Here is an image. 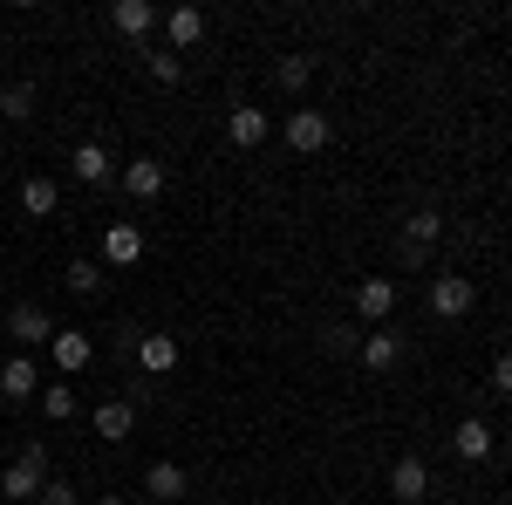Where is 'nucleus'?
I'll return each mask as SVG.
<instances>
[{
  "mask_svg": "<svg viewBox=\"0 0 512 505\" xmlns=\"http://www.w3.org/2000/svg\"><path fill=\"white\" fill-rule=\"evenodd\" d=\"M7 335H14L21 349H41V342H55V321H48V308H35V301H21V308L7 314Z\"/></svg>",
  "mask_w": 512,
  "mask_h": 505,
  "instance_id": "7ed1b4c3",
  "label": "nucleus"
},
{
  "mask_svg": "<svg viewBox=\"0 0 512 505\" xmlns=\"http://www.w3.org/2000/svg\"><path fill=\"white\" fill-rule=\"evenodd\" d=\"M362 362L369 369H396L403 362V342H396L390 328H376V335H362Z\"/></svg>",
  "mask_w": 512,
  "mask_h": 505,
  "instance_id": "4468645a",
  "label": "nucleus"
},
{
  "mask_svg": "<svg viewBox=\"0 0 512 505\" xmlns=\"http://www.w3.org/2000/svg\"><path fill=\"white\" fill-rule=\"evenodd\" d=\"M41 410H48L55 424H69V417H76V389H69V383H48V389H41Z\"/></svg>",
  "mask_w": 512,
  "mask_h": 505,
  "instance_id": "4be33fe9",
  "label": "nucleus"
},
{
  "mask_svg": "<svg viewBox=\"0 0 512 505\" xmlns=\"http://www.w3.org/2000/svg\"><path fill=\"white\" fill-rule=\"evenodd\" d=\"M41 485H48V458H41V444H35L21 465L0 478V499H41Z\"/></svg>",
  "mask_w": 512,
  "mask_h": 505,
  "instance_id": "f03ea898",
  "label": "nucleus"
},
{
  "mask_svg": "<svg viewBox=\"0 0 512 505\" xmlns=\"http://www.w3.org/2000/svg\"><path fill=\"white\" fill-rule=\"evenodd\" d=\"M451 444H458V458H472V465H478V458H492V430L478 424V417H465V424L451 430Z\"/></svg>",
  "mask_w": 512,
  "mask_h": 505,
  "instance_id": "2eb2a0df",
  "label": "nucleus"
},
{
  "mask_svg": "<svg viewBox=\"0 0 512 505\" xmlns=\"http://www.w3.org/2000/svg\"><path fill=\"white\" fill-rule=\"evenodd\" d=\"M0 505H7V499H0Z\"/></svg>",
  "mask_w": 512,
  "mask_h": 505,
  "instance_id": "7c9ffc66",
  "label": "nucleus"
},
{
  "mask_svg": "<svg viewBox=\"0 0 512 505\" xmlns=\"http://www.w3.org/2000/svg\"><path fill=\"white\" fill-rule=\"evenodd\" d=\"M35 362H28V355H14V362H7V369H0V396H14V403H21V396H35Z\"/></svg>",
  "mask_w": 512,
  "mask_h": 505,
  "instance_id": "dca6fc26",
  "label": "nucleus"
},
{
  "mask_svg": "<svg viewBox=\"0 0 512 505\" xmlns=\"http://www.w3.org/2000/svg\"><path fill=\"white\" fill-rule=\"evenodd\" d=\"M492 389H499V396H512V349L492 362Z\"/></svg>",
  "mask_w": 512,
  "mask_h": 505,
  "instance_id": "c85d7f7f",
  "label": "nucleus"
},
{
  "mask_svg": "<svg viewBox=\"0 0 512 505\" xmlns=\"http://www.w3.org/2000/svg\"><path fill=\"white\" fill-rule=\"evenodd\" d=\"M478 287L465 280V273H431V314L437 321H458V314H472Z\"/></svg>",
  "mask_w": 512,
  "mask_h": 505,
  "instance_id": "f257e3e1",
  "label": "nucleus"
},
{
  "mask_svg": "<svg viewBox=\"0 0 512 505\" xmlns=\"http://www.w3.org/2000/svg\"><path fill=\"white\" fill-rule=\"evenodd\" d=\"M110 21H117L123 35H144V28L158 21V7H151V0H117V7H110Z\"/></svg>",
  "mask_w": 512,
  "mask_h": 505,
  "instance_id": "6ab92c4d",
  "label": "nucleus"
},
{
  "mask_svg": "<svg viewBox=\"0 0 512 505\" xmlns=\"http://www.w3.org/2000/svg\"><path fill=\"white\" fill-rule=\"evenodd\" d=\"M390 308H396V280H383V273H369V280L355 287V314H362V321H383Z\"/></svg>",
  "mask_w": 512,
  "mask_h": 505,
  "instance_id": "0eeeda50",
  "label": "nucleus"
},
{
  "mask_svg": "<svg viewBox=\"0 0 512 505\" xmlns=\"http://www.w3.org/2000/svg\"><path fill=\"white\" fill-rule=\"evenodd\" d=\"M164 35H171V48H198L205 41V14L198 7H171L164 14Z\"/></svg>",
  "mask_w": 512,
  "mask_h": 505,
  "instance_id": "9d476101",
  "label": "nucleus"
},
{
  "mask_svg": "<svg viewBox=\"0 0 512 505\" xmlns=\"http://www.w3.org/2000/svg\"><path fill=\"white\" fill-rule=\"evenodd\" d=\"M321 342H328V349H335V355L362 349V335H355V328H321Z\"/></svg>",
  "mask_w": 512,
  "mask_h": 505,
  "instance_id": "a878e982",
  "label": "nucleus"
},
{
  "mask_svg": "<svg viewBox=\"0 0 512 505\" xmlns=\"http://www.w3.org/2000/svg\"><path fill=\"white\" fill-rule=\"evenodd\" d=\"M89 335H82V328H55V369H62V376H76V369H89Z\"/></svg>",
  "mask_w": 512,
  "mask_h": 505,
  "instance_id": "1a4fd4ad",
  "label": "nucleus"
},
{
  "mask_svg": "<svg viewBox=\"0 0 512 505\" xmlns=\"http://www.w3.org/2000/svg\"><path fill=\"white\" fill-rule=\"evenodd\" d=\"M151 76H158V82H178L185 69H178V55H164V48H151Z\"/></svg>",
  "mask_w": 512,
  "mask_h": 505,
  "instance_id": "cd10ccee",
  "label": "nucleus"
},
{
  "mask_svg": "<svg viewBox=\"0 0 512 505\" xmlns=\"http://www.w3.org/2000/svg\"><path fill=\"white\" fill-rule=\"evenodd\" d=\"M239 151H253V144H267V110H253V103H233V117H226Z\"/></svg>",
  "mask_w": 512,
  "mask_h": 505,
  "instance_id": "6e6552de",
  "label": "nucleus"
},
{
  "mask_svg": "<svg viewBox=\"0 0 512 505\" xmlns=\"http://www.w3.org/2000/svg\"><path fill=\"white\" fill-rule=\"evenodd\" d=\"M137 362H144V376H171L178 369V342L171 335H144L137 342Z\"/></svg>",
  "mask_w": 512,
  "mask_h": 505,
  "instance_id": "9b49d317",
  "label": "nucleus"
},
{
  "mask_svg": "<svg viewBox=\"0 0 512 505\" xmlns=\"http://www.w3.org/2000/svg\"><path fill=\"white\" fill-rule=\"evenodd\" d=\"M390 492H396L403 505L431 499V471H424V458H396V465H390Z\"/></svg>",
  "mask_w": 512,
  "mask_h": 505,
  "instance_id": "39448f33",
  "label": "nucleus"
},
{
  "mask_svg": "<svg viewBox=\"0 0 512 505\" xmlns=\"http://www.w3.org/2000/svg\"><path fill=\"white\" fill-rule=\"evenodd\" d=\"M0 117H35V82H7V89H0Z\"/></svg>",
  "mask_w": 512,
  "mask_h": 505,
  "instance_id": "412c9836",
  "label": "nucleus"
},
{
  "mask_svg": "<svg viewBox=\"0 0 512 505\" xmlns=\"http://www.w3.org/2000/svg\"><path fill=\"white\" fill-rule=\"evenodd\" d=\"M308 76H315L308 55H280V89H308Z\"/></svg>",
  "mask_w": 512,
  "mask_h": 505,
  "instance_id": "b1692460",
  "label": "nucleus"
},
{
  "mask_svg": "<svg viewBox=\"0 0 512 505\" xmlns=\"http://www.w3.org/2000/svg\"><path fill=\"white\" fill-rule=\"evenodd\" d=\"M69 287H76V294H96V287H103V267H96V260H76V267H69Z\"/></svg>",
  "mask_w": 512,
  "mask_h": 505,
  "instance_id": "393cba45",
  "label": "nucleus"
},
{
  "mask_svg": "<svg viewBox=\"0 0 512 505\" xmlns=\"http://www.w3.org/2000/svg\"><path fill=\"white\" fill-rule=\"evenodd\" d=\"M35 505H76V485H62V478H48Z\"/></svg>",
  "mask_w": 512,
  "mask_h": 505,
  "instance_id": "bb28decb",
  "label": "nucleus"
},
{
  "mask_svg": "<svg viewBox=\"0 0 512 505\" xmlns=\"http://www.w3.org/2000/svg\"><path fill=\"white\" fill-rule=\"evenodd\" d=\"M96 505H123V499H117V492H110V499H96Z\"/></svg>",
  "mask_w": 512,
  "mask_h": 505,
  "instance_id": "c756f323",
  "label": "nucleus"
},
{
  "mask_svg": "<svg viewBox=\"0 0 512 505\" xmlns=\"http://www.w3.org/2000/svg\"><path fill=\"white\" fill-rule=\"evenodd\" d=\"M123 185H130V198H158L164 192V164H158V157H130Z\"/></svg>",
  "mask_w": 512,
  "mask_h": 505,
  "instance_id": "f8f14e48",
  "label": "nucleus"
},
{
  "mask_svg": "<svg viewBox=\"0 0 512 505\" xmlns=\"http://www.w3.org/2000/svg\"><path fill=\"white\" fill-rule=\"evenodd\" d=\"M287 144L301 157L328 151V117H321V110H294V117H287Z\"/></svg>",
  "mask_w": 512,
  "mask_h": 505,
  "instance_id": "20e7f679",
  "label": "nucleus"
},
{
  "mask_svg": "<svg viewBox=\"0 0 512 505\" xmlns=\"http://www.w3.org/2000/svg\"><path fill=\"white\" fill-rule=\"evenodd\" d=\"M21 212H28V219H48V212H55V178H28V185H21Z\"/></svg>",
  "mask_w": 512,
  "mask_h": 505,
  "instance_id": "aec40b11",
  "label": "nucleus"
},
{
  "mask_svg": "<svg viewBox=\"0 0 512 505\" xmlns=\"http://www.w3.org/2000/svg\"><path fill=\"white\" fill-rule=\"evenodd\" d=\"M69 164H76L82 185H103V178H110V151H103V144H76V157H69Z\"/></svg>",
  "mask_w": 512,
  "mask_h": 505,
  "instance_id": "f3484780",
  "label": "nucleus"
},
{
  "mask_svg": "<svg viewBox=\"0 0 512 505\" xmlns=\"http://www.w3.org/2000/svg\"><path fill=\"white\" fill-rule=\"evenodd\" d=\"M144 492L151 499H185V465H151L144 471Z\"/></svg>",
  "mask_w": 512,
  "mask_h": 505,
  "instance_id": "a211bd4d",
  "label": "nucleus"
},
{
  "mask_svg": "<svg viewBox=\"0 0 512 505\" xmlns=\"http://www.w3.org/2000/svg\"><path fill=\"white\" fill-rule=\"evenodd\" d=\"M437 233H444V219H437V212H410V226H403V239H410V246H424V253H431Z\"/></svg>",
  "mask_w": 512,
  "mask_h": 505,
  "instance_id": "5701e85b",
  "label": "nucleus"
},
{
  "mask_svg": "<svg viewBox=\"0 0 512 505\" xmlns=\"http://www.w3.org/2000/svg\"><path fill=\"white\" fill-rule=\"evenodd\" d=\"M130 430H137V410H130L123 396H110V403L96 410V437H110V444H117V437H130Z\"/></svg>",
  "mask_w": 512,
  "mask_h": 505,
  "instance_id": "ddd939ff",
  "label": "nucleus"
},
{
  "mask_svg": "<svg viewBox=\"0 0 512 505\" xmlns=\"http://www.w3.org/2000/svg\"><path fill=\"white\" fill-rule=\"evenodd\" d=\"M103 260H110V267H137V260H144V233H137V226H103Z\"/></svg>",
  "mask_w": 512,
  "mask_h": 505,
  "instance_id": "423d86ee",
  "label": "nucleus"
}]
</instances>
